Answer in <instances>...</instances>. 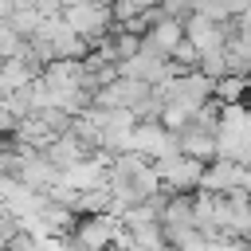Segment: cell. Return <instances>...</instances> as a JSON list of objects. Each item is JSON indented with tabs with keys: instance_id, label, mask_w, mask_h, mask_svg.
Returning a JSON list of instances; mask_svg holds the SVG:
<instances>
[{
	"instance_id": "1",
	"label": "cell",
	"mask_w": 251,
	"mask_h": 251,
	"mask_svg": "<svg viewBox=\"0 0 251 251\" xmlns=\"http://www.w3.org/2000/svg\"><path fill=\"white\" fill-rule=\"evenodd\" d=\"M157 165V173H161V184H165V192H192V188H200V180H204V161H196V157H188V153H180V157H165V161H153Z\"/></svg>"
},
{
	"instance_id": "2",
	"label": "cell",
	"mask_w": 251,
	"mask_h": 251,
	"mask_svg": "<svg viewBox=\"0 0 251 251\" xmlns=\"http://www.w3.org/2000/svg\"><path fill=\"white\" fill-rule=\"evenodd\" d=\"M243 173H247V165L227 161V157H216V161L204 169L200 192H212V196H235V192H243Z\"/></svg>"
},
{
	"instance_id": "3",
	"label": "cell",
	"mask_w": 251,
	"mask_h": 251,
	"mask_svg": "<svg viewBox=\"0 0 251 251\" xmlns=\"http://www.w3.org/2000/svg\"><path fill=\"white\" fill-rule=\"evenodd\" d=\"M184 43V20H173V16H165V20H157L145 35H141V47L145 51H157V55H165V59H173V51Z\"/></svg>"
},
{
	"instance_id": "4",
	"label": "cell",
	"mask_w": 251,
	"mask_h": 251,
	"mask_svg": "<svg viewBox=\"0 0 251 251\" xmlns=\"http://www.w3.org/2000/svg\"><path fill=\"white\" fill-rule=\"evenodd\" d=\"M243 94H251V78L247 75H224L216 82V102L220 106H235V102H243Z\"/></svg>"
},
{
	"instance_id": "5",
	"label": "cell",
	"mask_w": 251,
	"mask_h": 251,
	"mask_svg": "<svg viewBox=\"0 0 251 251\" xmlns=\"http://www.w3.org/2000/svg\"><path fill=\"white\" fill-rule=\"evenodd\" d=\"M8 24H12V31H16V35H24V39H31V35L39 31V24H43V12H39L35 4H27V0H20V8L12 12V20H8Z\"/></svg>"
}]
</instances>
